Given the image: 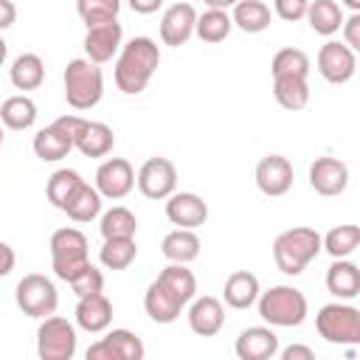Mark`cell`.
I'll return each instance as SVG.
<instances>
[{"label": "cell", "instance_id": "cell-40", "mask_svg": "<svg viewBox=\"0 0 360 360\" xmlns=\"http://www.w3.org/2000/svg\"><path fill=\"white\" fill-rule=\"evenodd\" d=\"M76 11H79L82 22H84L87 28H93V25L118 20L121 0H76Z\"/></svg>", "mask_w": 360, "mask_h": 360}, {"label": "cell", "instance_id": "cell-2", "mask_svg": "<svg viewBox=\"0 0 360 360\" xmlns=\"http://www.w3.org/2000/svg\"><path fill=\"white\" fill-rule=\"evenodd\" d=\"M318 253H321V233L307 225L287 228L273 239V262L284 276H301Z\"/></svg>", "mask_w": 360, "mask_h": 360}, {"label": "cell", "instance_id": "cell-20", "mask_svg": "<svg viewBox=\"0 0 360 360\" xmlns=\"http://www.w3.org/2000/svg\"><path fill=\"white\" fill-rule=\"evenodd\" d=\"M225 326V307L214 295H200L191 298L188 307V329L200 338H214Z\"/></svg>", "mask_w": 360, "mask_h": 360}, {"label": "cell", "instance_id": "cell-39", "mask_svg": "<svg viewBox=\"0 0 360 360\" xmlns=\"http://www.w3.org/2000/svg\"><path fill=\"white\" fill-rule=\"evenodd\" d=\"M273 76H309V56L301 48H281L270 62Z\"/></svg>", "mask_w": 360, "mask_h": 360}, {"label": "cell", "instance_id": "cell-15", "mask_svg": "<svg viewBox=\"0 0 360 360\" xmlns=\"http://www.w3.org/2000/svg\"><path fill=\"white\" fill-rule=\"evenodd\" d=\"M256 186L267 197H284L292 188V163L284 155H264L256 163Z\"/></svg>", "mask_w": 360, "mask_h": 360}, {"label": "cell", "instance_id": "cell-14", "mask_svg": "<svg viewBox=\"0 0 360 360\" xmlns=\"http://www.w3.org/2000/svg\"><path fill=\"white\" fill-rule=\"evenodd\" d=\"M166 219L177 228H200L208 219V202L194 191H172L166 197Z\"/></svg>", "mask_w": 360, "mask_h": 360}, {"label": "cell", "instance_id": "cell-46", "mask_svg": "<svg viewBox=\"0 0 360 360\" xmlns=\"http://www.w3.org/2000/svg\"><path fill=\"white\" fill-rule=\"evenodd\" d=\"M17 22V6L11 0H0V31L11 28Z\"/></svg>", "mask_w": 360, "mask_h": 360}, {"label": "cell", "instance_id": "cell-45", "mask_svg": "<svg viewBox=\"0 0 360 360\" xmlns=\"http://www.w3.org/2000/svg\"><path fill=\"white\" fill-rule=\"evenodd\" d=\"M87 360H115V354H112L110 343L101 338V340H96V343L87 349Z\"/></svg>", "mask_w": 360, "mask_h": 360}, {"label": "cell", "instance_id": "cell-25", "mask_svg": "<svg viewBox=\"0 0 360 360\" xmlns=\"http://www.w3.org/2000/svg\"><path fill=\"white\" fill-rule=\"evenodd\" d=\"M160 253L174 264H188L200 256V236L191 228H174L163 236Z\"/></svg>", "mask_w": 360, "mask_h": 360}, {"label": "cell", "instance_id": "cell-28", "mask_svg": "<svg viewBox=\"0 0 360 360\" xmlns=\"http://www.w3.org/2000/svg\"><path fill=\"white\" fill-rule=\"evenodd\" d=\"M304 17L309 20V28L321 37H332L343 25V8L338 0H309Z\"/></svg>", "mask_w": 360, "mask_h": 360}, {"label": "cell", "instance_id": "cell-11", "mask_svg": "<svg viewBox=\"0 0 360 360\" xmlns=\"http://www.w3.org/2000/svg\"><path fill=\"white\" fill-rule=\"evenodd\" d=\"M315 65H318V73L329 84H346L357 70V51H352L343 42L329 39V42L321 45V51L315 56Z\"/></svg>", "mask_w": 360, "mask_h": 360}, {"label": "cell", "instance_id": "cell-29", "mask_svg": "<svg viewBox=\"0 0 360 360\" xmlns=\"http://www.w3.org/2000/svg\"><path fill=\"white\" fill-rule=\"evenodd\" d=\"M8 79L17 90H37L45 82V62L37 53H20L8 68Z\"/></svg>", "mask_w": 360, "mask_h": 360}, {"label": "cell", "instance_id": "cell-44", "mask_svg": "<svg viewBox=\"0 0 360 360\" xmlns=\"http://www.w3.org/2000/svg\"><path fill=\"white\" fill-rule=\"evenodd\" d=\"M278 354H281V360H315V352L304 343H292L287 349H278Z\"/></svg>", "mask_w": 360, "mask_h": 360}, {"label": "cell", "instance_id": "cell-16", "mask_svg": "<svg viewBox=\"0 0 360 360\" xmlns=\"http://www.w3.org/2000/svg\"><path fill=\"white\" fill-rule=\"evenodd\" d=\"M197 25V8L191 3H172L160 17V39L163 45L180 48L191 39Z\"/></svg>", "mask_w": 360, "mask_h": 360}, {"label": "cell", "instance_id": "cell-47", "mask_svg": "<svg viewBox=\"0 0 360 360\" xmlns=\"http://www.w3.org/2000/svg\"><path fill=\"white\" fill-rule=\"evenodd\" d=\"M14 262H17L14 248H11V245H6V242H0V278H3V276H8V273L14 270Z\"/></svg>", "mask_w": 360, "mask_h": 360}, {"label": "cell", "instance_id": "cell-18", "mask_svg": "<svg viewBox=\"0 0 360 360\" xmlns=\"http://www.w3.org/2000/svg\"><path fill=\"white\" fill-rule=\"evenodd\" d=\"M278 335L270 326H248L239 332L233 352L239 360H270L278 354Z\"/></svg>", "mask_w": 360, "mask_h": 360}, {"label": "cell", "instance_id": "cell-38", "mask_svg": "<svg viewBox=\"0 0 360 360\" xmlns=\"http://www.w3.org/2000/svg\"><path fill=\"white\" fill-rule=\"evenodd\" d=\"M104 340L110 343L115 360H143V354H146L141 338H138L132 329H124V326H121V329H110V332L104 335Z\"/></svg>", "mask_w": 360, "mask_h": 360}, {"label": "cell", "instance_id": "cell-41", "mask_svg": "<svg viewBox=\"0 0 360 360\" xmlns=\"http://www.w3.org/2000/svg\"><path fill=\"white\" fill-rule=\"evenodd\" d=\"M68 284H70V290H73L79 298H82V295H90V292H101V290H104V273H101L93 262H87Z\"/></svg>", "mask_w": 360, "mask_h": 360}, {"label": "cell", "instance_id": "cell-12", "mask_svg": "<svg viewBox=\"0 0 360 360\" xmlns=\"http://www.w3.org/2000/svg\"><path fill=\"white\" fill-rule=\"evenodd\" d=\"M98 194L104 200H124L135 188V169L127 158H107L96 169V183Z\"/></svg>", "mask_w": 360, "mask_h": 360}, {"label": "cell", "instance_id": "cell-36", "mask_svg": "<svg viewBox=\"0 0 360 360\" xmlns=\"http://www.w3.org/2000/svg\"><path fill=\"white\" fill-rule=\"evenodd\" d=\"M233 22H231V14L222 11V8H208L202 14H197V25H194V34L202 39V42H222L228 34H231Z\"/></svg>", "mask_w": 360, "mask_h": 360}, {"label": "cell", "instance_id": "cell-37", "mask_svg": "<svg viewBox=\"0 0 360 360\" xmlns=\"http://www.w3.org/2000/svg\"><path fill=\"white\" fill-rule=\"evenodd\" d=\"M183 304H188L194 295H197V278H194V273L186 267V264H174V262H169V267H163L160 270V276H158Z\"/></svg>", "mask_w": 360, "mask_h": 360}, {"label": "cell", "instance_id": "cell-34", "mask_svg": "<svg viewBox=\"0 0 360 360\" xmlns=\"http://www.w3.org/2000/svg\"><path fill=\"white\" fill-rule=\"evenodd\" d=\"M360 245V228L357 225H338L321 236V250H326L332 259H349Z\"/></svg>", "mask_w": 360, "mask_h": 360}, {"label": "cell", "instance_id": "cell-33", "mask_svg": "<svg viewBox=\"0 0 360 360\" xmlns=\"http://www.w3.org/2000/svg\"><path fill=\"white\" fill-rule=\"evenodd\" d=\"M98 231L104 239H124V236H135L138 233V217L124 208V205H112L110 211L101 214Z\"/></svg>", "mask_w": 360, "mask_h": 360}, {"label": "cell", "instance_id": "cell-13", "mask_svg": "<svg viewBox=\"0 0 360 360\" xmlns=\"http://www.w3.org/2000/svg\"><path fill=\"white\" fill-rule=\"evenodd\" d=\"M309 186L321 197H338L349 186V166L338 158H315L309 166Z\"/></svg>", "mask_w": 360, "mask_h": 360}, {"label": "cell", "instance_id": "cell-3", "mask_svg": "<svg viewBox=\"0 0 360 360\" xmlns=\"http://www.w3.org/2000/svg\"><path fill=\"white\" fill-rule=\"evenodd\" d=\"M256 307L262 321H267L270 326H301L309 312L307 295L292 284H276L259 292Z\"/></svg>", "mask_w": 360, "mask_h": 360}, {"label": "cell", "instance_id": "cell-7", "mask_svg": "<svg viewBox=\"0 0 360 360\" xmlns=\"http://www.w3.org/2000/svg\"><path fill=\"white\" fill-rule=\"evenodd\" d=\"M56 124L70 135L73 149H79L84 158H104L112 152L115 135L104 121H87L82 115H62Z\"/></svg>", "mask_w": 360, "mask_h": 360}, {"label": "cell", "instance_id": "cell-24", "mask_svg": "<svg viewBox=\"0 0 360 360\" xmlns=\"http://www.w3.org/2000/svg\"><path fill=\"white\" fill-rule=\"evenodd\" d=\"M262 287H259V278L250 273V270H236L225 278V287H222V298L231 309H248L256 304Z\"/></svg>", "mask_w": 360, "mask_h": 360}, {"label": "cell", "instance_id": "cell-22", "mask_svg": "<svg viewBox=\"0 0 360 360\" xmlns=\"http://www.w3.org/2000/svg\"><path fill=\"white\" fill-rule=\"evenodd\" d=\"M326 290L338 301H352L360 295V270L349 259H335L326 267Z\"/></svg>", "mask_w": 360, "mask_h": 360}, {"label": "cell", "instance_id": "cell-32", "mask_svg": "<svg viewBox=\"0 0 360 360\" xmlns=\"http://www.w3.org/2000/svg\"><path fill=\"white\" fill-rule=\"evenodd\" d=\"M82 183H84V180H82V174H79L76 169H56V172L48 177V183H45V194H48L51 205L62 211V208L68 205V200L79 191Z\"/></svg>", "mask_w": 360, "mask_h": 360}, {"label": "cell", "instance_id": "cell-35", "mask_svg": "<svg viewBox=\"0 0 360 360\" xmlns=\"http://www.w3.org/2000/svg\"><path fill=\"white\" fill-rule=\"evenodd\" d=\"M138 256V245L135 236H124V239H104L101 250H98V262L107 270H127Z\"/></svg>", "mask_w": 360, "mask_h": 360}, {"label": "cell", "instance_id": "cell-27", "mask_svg": "<svg viewBox=\"0 0 360 360\" xmlns=\"http://www.w3.org/2000/svg\"><path fill=\"white\" fill-rule=\"evenodd\" d=\"M0 124L6 129H14V132H22V129H31L37 124V104L20 93V96H8L3 104H0Z\"/></svg>", "mask_w": 360, "mask_h": 360}, {"label": "cell", "instance_id": "cell-50", "mask_svg": "<svg viewBox=\"0 0 360 360\" xmlns=\"http://www.w3.org/2000/svg\"><path fill=\"white\" fill-rule=\"evenodd\" d=\"M6 56H8V45H6V39L0 37V68L6 65Z\"/></svg>", "mask_w": 360, "mask_h": 360}, {"label": "cell", "instance_id": "cell-10", "mask_svg": "<svg viewBox=\"0 0 360 360\" xmlns=\"http://www.w3.org/2000/svg\"><path fill=\"white\" fill-rule=\"evenodd\" d=\"M135 183L146 200H166L177 188V169L169 158H149L138 169Z\"/></svg>", "mask_w": 360, "mask_h": 360}, {"label": "cell", "instance_id": "cell-1", "mask_svg": "<svg viewBox=\"0 0 360 360\" xmlns=\"http://www.w3.org/2000/svg\"><path fill=\"white\" fill-rule=\"evenodd\" d=\"M160 65V48L152 37H132L129 42L121 45L118 59H115V87L127 96H138L146 90V84L152 82L155 70Z\"/></svg>", "mask_w": 360, "mask_h": 360}, {"label": "cell", "instance_id": "cell-6", "mask_svg": "<svg viewBox=\"0 0 360 360\" xmlns=\"http://www.w3.org/2000/svg\"><path fill=\"white\" fill-rule=\"evenodd\" d=\"M90 262L87 236L79 228H59L51 236V267L56 278L70 281Z\"/></svg>", "mask_w": 360, "mask_h": 360}, {"label": "cell", "instance_id": "cell-9", "mask_svg": "<svg viewBox=\"0 0 360 360\" xmlns=\"http://www.w3.org/2000/svg\"><path fill=\"white\" fill-rule=\"evenodd\" d=\"M76 326L62 315L42 318L37 329V354L42 360H70L76 354Z\"/></svg>", "mask_w": 360, "mask_h": 360}, {"label": "cell", "instance_id": "cell-48", "mask_svg": "<svg viewBox=\"0 0 360 360\" xmlns=\"http://www.w3.org/2000/svg\"><path fill=\"white\" fill-rule=\"evenodd\" d=\"M127 3L135 14H155L163 6V0H127Z\"/></svg>", "mask_w": 360, "mask_h": 360}, {"label": "cell", "instance_id": "cell-19", "mask_svg": "<svg viewBox=\"0 0 360 360\" xmlns=\"http://www.w3.org/2000/svg\"><path fill=\"white\" fill-rule=\"evenodd\" d=\"M76 326L90 332V335H98V332H107L110 323H112V301L104 295V292H90V295H82L79 304H76Z\"/></svg>", "mask_w": 360, "mask_h": 360}, {"label": "cell", "instance_id": "cell-8", "mask_svg": "<svg viewBox=\"0 0 360 360\" xmlns=\"http://www.w3.org/2000/svg\"><path fill=\"white\" fill-rule=\"evenodd\" d=\"M14 301L28 318H48L59 307L56 284L42 273H28L14 287Z\"/></svg>", "mask_w": 360, "mask_h": 360}, {"label": "cell", "instance_id": "cell-4", "mask_svg": "<svg viewBox=\"0 0 360 360\" xmlns=\"http://www.w3.org/2000/svg\"><path fill=\"white\" fill-rule=\"evenodd\" d=\"M65 98L73 110L84 112V110H93L101 96H104V73L96 62H90L87 56H79V59H70L68 68H65Z\"/></svg>", "mask_w": 360, "mask_h": 360}, {"label": "cell", "instance_id": "cell-17", "mask_svg": "<svg viewBox=\"0 0 360 360\" xmlns=\"http://www.w3.org/2000/svg\"><path fill=\"white\" fill-rule=\"evenodd\" d=\"M121 39H124V28H121L118 20L93 25V28H87V34H84V53H87L90 62L104 65V62H110V59L121 51V45H124Z\"/></svg>", "mask_w": 360, "mask_h": 360}, {"label": "cell", "instance_id": "cell-23", "mask_svg": "<svg viewBox=\"0 0 360 360\" xmlns=\"http://www.w3.org/2000/svg\"><path fill=\"white\" fill-rule=\"evenodd\" d=\"M31 146H34V155H37L39 160H45V163H56V160H62V158H68V155L73 152L70 135H68L56 121H53L51 127H42V129L34 135Z\"/></svg>", "mask_w": 360, "mask_h": 360}, {"label": "cell", "instance_id": "cell-31", "mask_svg": "<svg viewBox=\"0 0 360 360\" xmlns=\"http://www.w3.org/2000/svg\"><path fill=\"white\" fill-rule=\"evenodd\" d=\"M101 194L96 186H90L87 180L79 186V191L68 200V205L62 208L73 222H93L96 217H101Z\"/></svg>", "mask_w": 360, "mask_h": 360}, {"label": "cell", "instance_id": "cell-5", "mask_svg": "<svg viewBox=\"0 0 360 360\" xmlns=\"http://www.w3.org/2000/svg\"><path fill=\"white\" fill-rule=\"evenodd\" d=\"M315 329L326 343L354 346L360 343V309L343 301L323 304L315 315Z\"/></svg>", "mask_w": 360, "mask_h": 360}, {"label": "cell", "instance_id": "cell-21", "mask_svg": "<svg viewBox=\"0 0 360 360\" xmlns=\"http://www.w3.org/2000/svg\"><path fill=\"white\" fill-rule=\"evenodd\" d=\"M186 304L160 281V278H155L149 287H146V292H143V309H146V315L155 321V323H174L177 318H180V309H183Z\"/></svg>", "mask_w": 360, "mask_h": 360}, {"label": "cell", "instance_id": "cell-49", "mask_svg": "<svg viewBox=\"0 0 360 360\" xmlns=\"http://www.w3.org/2000/svg\"><path fill=\"white\" fill-rule=\"evenodd\" d=\"M208 8H222V11H228V8H233V3L236 0H202Z\"/></svg>", "mask_w": 360, "mask_h": 360}, {"label": "cell", "instance_id": "cell-30", "mask_svg": "<svg viewBox=\"0 0 360 360\" xmlns=\"http://www.w3.org/2000/svg\"><path fill=\"white\" fill-rule=\"evenodd\" d=\"M273 96L284 110H304L309 101L307 76H273Z\"/></svg>", "mask_w": 360, "mask_h": 360}, {"label": "cell", "instance_id": "cell-51", "mask_svg": "<svg viewBox=\"0 0 360 360\" xmlns=\"http://www.w3.org/2000/svg\"><path fill=\"white\" fill-rule=\"evenodd\" d=\"M343 6H346L349 11H360V0H343Z\"/></svg>", "mask_w": 360, "mask_h": 360}, {"label": "cell", "instance_id": "cell-42", "mask_svg": "<svg viewBox=\"0 0 360 360\" xmlns=\"http://www.w3.org/2000/svg\"><path fill=\"white\" fill-rule=\"evenodd\" d=\"M307 6H309V0H273L276 17H281L284 22H298V20H304Z\"/></svg>", "mask_w": 360, "mask_h": 360}, {"label": "cell", "instance_id": "cell-52", "mask_svg": "<svg viewBox=\"0 0 360 360\" xmlns=\"http://www.w3.org/2000/svg\"><path fill=\"white\" fill-rule=\"evenodd\" d=\"M0 146H3V127H0Z\"/></svg>", "mask_w": 360, "mask_h": 360}, {"label": "cell", "instance_id": "cell-43", "mask_svg": "<svg viewBox=\"0 0 360 360\" xmlns=\"http://www.w3.org/2000/svg\"><path fill=\"white\" fill-rule=\"evenodd\" d=\"M343 45H349L352 51H357L360 48V11H352L349 17H343Z\"/></svg>", "mask_w": 360, "mask_h": 360}, {"label": "cell", "instance_id": "cell-26", "mask_svg": "<svg viewBox=\"0 0 360 360\" xmlns=\"http://www.w3.org/2000/svg\"><path fill=\"white\" fill-rule=\"evenodd\" d=\"M231 22L245 31V34H262L264 28H270L273 22V14L267 8L264 0H236L233 3V14H231Z\"/></svg>", "mask_w": 360, "mask_h": 360}]
</instances>
